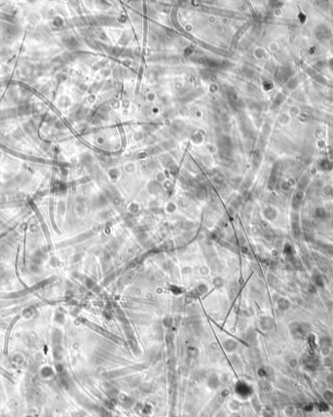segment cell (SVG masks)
<instances>
[{"instance_id": "1", "label": "cell", "mask_w": 333, "mask_h": 417, "mask_svg": "<svg viewBox=\"0 0 333 417\" xmlns=\"http://www.w3.org/2000/svg\"><path fill=\"white\" fill-rule=\"evenodd\" d=\"M129 372L128 368H124V369H116V370H111V371H107V372L103 373V377L106 379H114L120 377V376L125 375Z\"/></svg>"}, {"instance_id": "2", "label": "cell", "mask_w": 333, "mask_h": 417, "mask_svg": "<svg viewBox=\"0 0 333 417\" xmlns=\"http://www.w3.org/2000/svg\"><path fill=\"white\" fill-rule=\"evenodd\" d=\"M118 399H119L120 403H121L123 405H125L126 407H131V405H134L135 403L133 398L128 395H125V394H120Z\"/></svg>"}, {"instance_id": "3", "label": "cell", "mask_w": 333, "mask_h": 417, "mask_svg": "<svg viewBox=\"0 0 333 417\" xmlns=\"http://www.w3.org/2000/svg\"><path fill=\"white\" fill-rule=\"evenodd\" d=\"M95 409H96V411L97 412V414H99L100 417H112L111 413L109 412V411H108L106 408H104V407H95Z\"/></svg>"}, {"instance_id": "4", "label": "cell", "mask_w": 333, "mask_h": 417, "mask_svg": "<svg viewBox=\"0 0 333 417\" xmlns=\"http://www.w3.org/2000/svg\"><path fill=\"white\" fill-rule=\"evenodd\" d=\"M246 390H249V388H248V386H246L245 384H244V383H239L236 386V392L239 394L240 396L246 395V394H248V391H246Z\"/></svg>"}, {"instance_id": "5", "label": "cell", "mask_w": 333, "mask_h": 417, "mask_svg": "<svg viewBox=\"0 0 333 417\" xmlns=\"http://www.w3.org/2000/svg\"><path fill=\"white\" fill-rule=\"evenodd\" d=\"M208 385L211 388V389H216V388L218 387V385H219V380H218V378L216 377L215 375H211L210 377L209 378Z\"/></svg>"}, {"instance_id": "6", "label": "cell", "mask_w": 333, "mask_h": 417, "mask_svg": "<svg viewBox=\"0 0 333 417\" xmlns=\"http://www.w3.org/2000/svg\"><path fill=\"white\" fill-rule=\"evenodd\" d=\"M139 389H140L141 393H143V394H150L154 391V387L149 383H144V384L140 385Z\"/></svg>"}, {"instance_id": "7", "label": "cell", "mask_w": 333, "mask_h": 417, "mask_svg": "<svg viewBox=\"0 0 333 417\" xmlns=\"http://www.w3.org/2000/svg\"><path fill=\"white\" fill-rule=\"evenodd\" d=\"M224 347L226 348L227 351H233L237 347V343L233 340H227L224 343Z\"/></svg>"}, {"instance_id": "8", "label": "cell", "mask_w": 333, "mask_h": 417, "mask_svg": "<svg viewBox=\"0 0 333 417\" xmlns=\"http://www.w3.org/2000/svg\"><path fill=\"white\" fill-rule=\"evenodd\" d=\"M139 407H140L139 410H141V413H143V414L151 413V411H152V407H151V405H149V404H139Z\"/></svg>"}, {"instance_id": "9", "label": "cell", "mask_w": 333, "mask_h": 417, "mask_svg": "<svg viewBox=\"0 0 333 417\" xmlns=\"http://www.w3.org/2000/svg\"><path fill=\"white\" fill-rule=\"evenodd\" d=\"M187 354H188V357L190 358V359L196 358L197 355H198V350H197L195 347H189V348H188V352H187Z\"/></svg>"}, {"instance_id": "10", "label": "cell", "mask_w": 333, "mask_h": 417, "mask_svg": "<svg viewBox=\"0 0 333 417\" xmlns=\"http://www.w3.org/2000/svg\"><path fill=\"white\" fill-rule=\"evenodd\" d=\"M231 417H241V415H239V414H237V413H235V414H232Z\"/></svg>"}]
</instances>
